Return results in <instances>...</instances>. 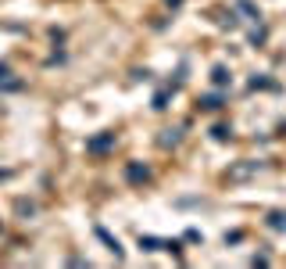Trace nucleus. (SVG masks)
Masks as SVG:
<instances>
[{
	"mask_svg": "<svg viewBox=\"0 0 286 269\" xmlns=\"http://www.w3.org/2000/svg\"><path fill=\"white\" fill-rule=\"evenodd\" d=\"M211 137H215V140H229V137H233V129H229V126H215V129H211Z\"/></svg>",
	"mask_w": 286,
	"mask_h": 269,
	"instance_id": "14",
	"label": "nucleus"
},
{
	"mask_svg": "<svg viewBox=\"0 0 286 269\" xmlns=\"http://www.w3.org/2000/svg\"><path fill=\"white\" fill-rule=\"evenodd\" d=\"M251 90H275V83L268 79V75H254V79H251Z\"/></svg>",
	"mask_w": 286,
	"mask_h": 269,
	"instance_id": "9",
	"label": "nucleus"
},
{
	"mask_svg": "<svg viewBox=\"0 0 286 269\" xmlns=\"http://www.w3.org/2000/svg\"><path fill=\"white\" fill-rule=\"evenodd\" d=\"M211 83H215V86H229V83H233V75H229L225 65H215V68H211Z\"/></svg>",
	"mask_w": 286,
	"mask_h": 269,
	"instance_id": "5",
	"label": "nucleus"
},
{
	"mask_svg": "<svg viewBox=\"0 0 286 269\" xmlns=\"http://www.w3.org/2000/svg\"><path fill=\"white\" fill-rule=\"evenodd\" d=\"M240 11L247 15V18H254V22H261V11H258V8L251 4V0H240Z\"/></svg>",
	"mask_w": 286,
	"mask_h": 269,
	"instance_id": "10",
	"label": "nucleus"
},
{
	"mask_svg": "<svg viewBox=\"0 0 286 269\" xmlns=\"http://www.w3.org/2000/svg\"><path fill=\"white\" fill-rule=\"evenodd\" d=\"M265 36H268L265 29H254V32H251V43H254V47H258V43H265Z\"/></svg>",
	"mask_w": 286,
	"mask_h": 269,
	"instance_id": "15",
	"label": "nucleus"
},
{
	"mask_svg": "<svg viewBox=\"0 0 286 269\" xmlns=\"http://www.w3.org/2000/svg\"><path fill=\"white\" fill-rule=\"evenodd\" d=\"M11 83V65H4V61H0V90H4Z\"/></svg>",
	"mask_w": 286,
	"mask_h": 269,
	"instance_id": "12",
	"label": "nucleus"
},
{
	"mask_svg": "<svg viewBox=\"0 0 286 269\" xmlns=\"http://www.w3.org/2000/svg\"><path fill=\"white\" fill-rule=\"evenodd\" d=\"M197 104H200L204 111H218V108H222L225 101H222V94H204V97H200Z\"/></svg>",
	"mask_w": 286,
	"mask_h": 269,
	"instance_id": "6",
	"label": "nucleus"
},
{
	"mask_svg": "<svg viewBox=\"0 0 286 269\" xmlns=\"http://www.w3.org/2000/svg\"><path fill=\"white\" fill-rule=\"evenodd\" d=\"M261 169V162H243V165H233L229 169V183H240V180H251L254 172Z\"/></svg>",
	"mask_w": 286,
	"mask_h": 269,
	"instance_id": "3",
	"label": "nucleus"
},
{
	"mask_svg": "<svg viewBox=\"0 0 286 269\" xmlns=\"http://www.w3.org/2000/svg\"><path fill=\"white\" fill-rule=\"evenodd\" d=\"M140 248H143V251H161V248H165V241H161V237H150V234H140Z\"/></svg>",
	"mask_w": 286,
	"mask_h": 269,
	"instance_id": "8",
	"label": "nucleus"
},
{
	"mask_svg": "<svg viewBox=\"0 0 286 269\" xmlns=\"http://www.w3.org/2000/svg\"><path fill=\"white\" fill-rule=\"evenodd\" d=\"M172 144H179V129H168L165 137H161V147H172Z\"/></svg>",
	"mask_w": 286,
	"mask_h": 269,
	"instance_id": "13",
	"label": "nucleus"
},
{
	"mask_svg": "<svg viewBox=\"0 0 286 269\" xmlns=\"http://www.w3.org/2000/svg\"><path fill=\"white\" fill-rule=\"evenodd\" d=\"M126 180H129L133 187H143V183L150 180V169L140 165V162H129V165H126Z\"/></svg>",
	"mask_w": 286,
	"mask_h": 269,
	"instance_id": "2",
	"label": "nucleus"
},
{
	"mask_svg": "<svg viewBox=\"0 0 286 269\" xmlns=\"http://www.w3.org/2000/svg\"><path fill=\"white\" fill-rule=\"evenodd\" d=\"M111 147H115V133H111V129H104V133H97V137L86 140V151H90V155H107Z\"/></svg>",
	"mask_w": 286,
	"mask_h": 269,
	"instance_id": "1",
	"label": "nucleus"
},
{
	"mask_svg": "<svg viewBox=\"0 0 286 269\" xmlns=\"http://www.w3.org/2000/svg\"><path fill=\"white\" fill-rule=\"evenodd\" d=\"M275 234H286V212H268V219H265Z\"/></svg>",
	"mask_w": 286,
	"mask_h": 269,
	"instance_id": "7",
	"label": "nucleus"
},
{
	"mask_svg": "<svg viewBox=\"0 0 286 269\" xmlns=\"http://www.w3.org/2000/svg\"><path fill=\"white\" fill-rule=\"evenodd\" d=\"M168 94H172V90H161V94L154 97V108H157V111H165V108H168Z\"/></svg>",
	"mask_w": 286,
	"mask_h": 269,
	"instance_id": "11",
	"label": "nucleus"
},
{
	"mask_svg": "<svg viewBox=\"0 0 286 269\" xmlns=\"http://www.w3.org/2000/svg\"><path fill=\"white\" fill-rule=\"evenodd\" d=\"M282 129H286V126H282Z\"/></svg>",
	"mask_w": 286,
	"mask_h": 269,
	"instance_id": "16",
	"label": "nucleus"
},
{
	"mask_svg": "<svg viewBox=\"0 0 286 269\" xmlns=\"http://www.w3.org/2000/svg\"><path fill=\"white\" fill-rule=\"evenodd\" d=\"M93 234H97V237H100V241L107 244V251H111L115 258H122V255H126V251H122V244H118V237H111V234H107V230H104V226H97V230H93Z\"/></svg>",
	"mask_w": 286,
	"mask_h": 269,
	"instance_id": "4",
	"label": "nucleus"
}]
</instances>
